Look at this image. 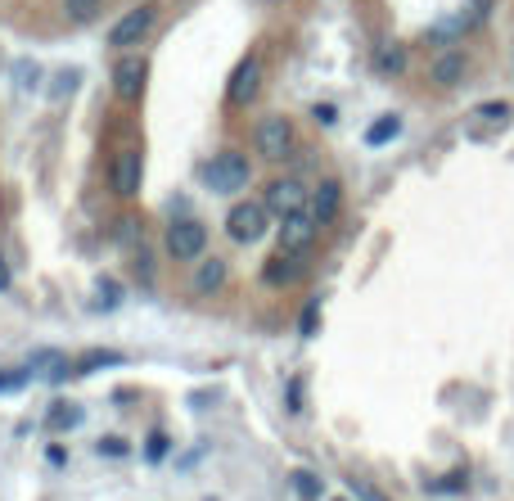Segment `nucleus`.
Returning <instances> with one entry per match:
<instances>
[{"label": "nucleus", "instance_id": "8", "mask_svg": "<svg viewBox=\"0 0 514 501\" xmlns=\"http://www.w3.org/2000/svg\"><path fill=\"white\" fill-rule=\"evenodd\" d=\"M316 231H321V222L312 218V212L303 208V212H293V218H284L280 222V253H307L312 249V240H316Z\"/></svg>", "mask_w": 514, "mask_h": 501}, {"label": "nucleus", "instance_id": "17", "mask_svg": "<svg viewBox=\"0 0 514 501\" xmlns=\"http://www.w3.org/2000/svg\"><path fill=\"white\" fill-rule=\"evenodd\" d=\"M104 10V0H63V14L68 23H95Z\"/></svg>", "mask_w": 514, "mask_h": 501}, {"label": "nucleus", "instance_id": "10", "mask_svg": "<svg viewBox=\"0 0 514 501\" xmlns=\"http://www.w3.org/2000/svg\"><path fill=\"white\" fill-rule=\"evenodd\" d=\"M144 82H150V63H144L140 54H126V59L113 63V91H118V100H140Z\"/></svg>", "mask_w": 514, "mask_h": 501}, {"label": "nucleus", "instance_id": "2", "mask_svg": "<svg viewBox=\"0 0 514 501\" xmlns=\"http://www.w3.org/2000/svg\"><path fill=\"white\" fill-rule=\"evenodd\" d=\"M266 226H271V212H266L262 199H244V203H235L226 212V235L235 244H257L266 235Z\"/></svg>", "mask_w": 514, "mask_h": 501}, {"label": "nucleus", "instance_id": "16", "mask_svg": "<svg viewBox=\"0 0 514 501\" xmlns=\"http://www.w3.org/2000/svg\"><path fill=\"white\" fill-rule=\"evenodd\" d=\"M402 68H406V45L388 41V45H384V50L375 54V73H379V78H397Z\"/></svg>", "mask_w": 514, "mask_h": 501}, {"label": "nucleus", "instance_id": "31", "mask_svg": "<svg viewBox=\"0 0 514 501\" xmlns=\"http://www.w3.org/2000/svg\"><path fill=\"white\" fill-rule=\"evenodd\" d=\"M478 118H492V122H496V118H505V109H501V104H487V109H478Z\"/></svg>", "mask_w": 514, "mask_h": 501}, {"label": "nucleus", "instance_id": "28", "mask_svg": "<svg viewBox=\"0 0 514 501\" xmlns=\"http://www.w3.org/2000/svg\"><path fill=\"white\" fill-rule=\"evenodd\" d=\"M289 411H303V380H289Z\"/></svg>", "mask_w": 514, "mask_h": 501}, {"label": "nucleus", "instance_id": "15", "mask_svg": "<svg viewBox=\"0 0 514 501\" xmlns=\"http://www.w3.org/2000/svg\"><path fill=\"white\" fill-rule=\"evenodd\" d=\"M397 136H402V118H397V113H384V118L371 122V131H365V145L379 150V145H388V140H397Z\"/></svg>", "mask_w": 514, "mask_h": 501}, {"label": "nucleus", "instance_id": "25", "mask_svg": "<svg viewBox=\"0 0 514 501\" xmlns=\"http://www.w3.org/2000/svg\"><path fill=\"white\" fill-rule=\"evenodd\" d=\"M95 452H100V456H126V439L109 434V439H100V443H95Z\"/></svg>", "mask_w": 514, "mask_h": 501}, {"label": "nucleus", "instance_id": "3", "mask_svg": "<svg viewBox=\"0 0 514 501\" xmlns=\"http://www.w3.org/2000/svg\"><path fill=\"white\" fill-rule=\"evenodd\" d=\"M253 145L266 163H284L293 154V145H298V140H293V122L289 118H262L253 131Z\"/></svg>", "mask_w": 514, "mask_h": 501}, {"label": "nucleus", "instance_id": "23", "mask_svg": "<svg viewBox=\"0 0 514 501\" xmlns=\"http://www.w3.org/2000/svg\"><path fill=\"white\" fill-rule=\"evenodd\" d=\"M469 23H465V14H456V19H447L443 28H428V41H452V37H461Z\"/></svg>", "mask_w": 514, "mask_h": 501}, {"label": "nucleus", "instance_id": "29", "mask_svg": "<svg viewBox=\"0 0 514 501\" xmlns=\"http://www.w3.org/2000/svg\"><path fill=\"white\" fill-rule=\"evenodd\" d=\"M37 63H19V86H37Z\"/></svg>", "mask_w": 514, "mask_h": 501}, {"label": "nucleus", "instance_id": "27", "mask_svg": "<svg viewBox=\"0 0 514 501\" xmlns=\"http://www.w3.org/2000/svg\"><path fill=\"white\" fill-rule=\"evenodd\" d=\"M118 303V284L113 280H100V308H113Z\"/></svg>", "mask_w": 514, "mask_h": 501}, {"label": "nucleus", "instance_id": "20", "mask_svg": "<svg viewBox=\"0 0 514 501\" xmlns=\"http://www.w3.org/2000/svg\"><path fill=\"white\" fill-rule=\"evenodd\" d=\"M167 452H172V439L163 434V429H154V434L144 439V461H154V465H159V461H163Z\"/></svg>", "mask_w": 514, "mask_h": 501}, {"label": "nucleus", "instance_id": "24", "mask_svg": "<svg viewBox=\"0 0 514 501\" xmlns=\"http://www.w3.org/2000/svg\"><path fill=\"white\" fill-rule=\"evenodd\" d=\"M28 380H32V375H28V366H23V371H0V393H19Z\"/></svg>", "mask_w": 514, "mask_h": 501}, {"label": "nucleus", "instance_id": "4", "mask_svg": "<svg viewBox=\"0 0 514 501\" xmlns=\"http://www.w3.org/2000/svg\"><path fill=\"white\" fill-rule=\"evenodd\" d=\"M203 249H208V226L199 218H172V226H167V253L176 262H194V258H203Z\"/></svg>", "mask_w": 514, "mask_h": 501}, {"label": "nucleus", "instance_id": "22", "mask_svg": "<svg viewBox=\"0 0 514 501\" xmlns=\"http://www.w3.org/2000/svg\"><path fill=\"white\" fill-rule=\"evenodd\" d=\"M78 82H82V73H78V68H63V73L50 82V100H63L68 91H78Z\"/></svg>", "mask_w": 514, "mask_h": 501}, {"label": "nucleus", "instance_id": "1", "mask_svg": "<svg viewBox=\"0 0 514 501\" xmlns=\"http://www.w3.org/2000/svg\"><path fill=\"white\" fill-rule=\"evenodd\" d=\"M249 177H253V168H249V159H244L240 150H222V154L203 168V185H208L212 194H240V190L249 185Z\"/></svg>", "mask_w": 514, "mask_h": 501}, {"label": "nucleus", "instance_id": "19", "mask_svg": "<svg viewBox=\"0 0 514 501\" xmlns=\"http://www.w3.org/2000/svg\"><path fill=\"white\" fill-rule=\"evenodd\" d=\"M82 420V407H72V402H54V411H50V429H72Z\"/></svg>", "mask_w": 514, "mask_h": 501}, {"label": "nucleus", "instance_id": "11", "mask_svg": "<svg viewBox=\"0 0 514 501\" xmlns=\"http://www.w3.org/2000/svg\"><path fill=\"white\" fill-rule=\"evenodd\" d=\"M339 208H343V185L334 181V177H325L316 190H312V203H307V212L321 222V226H330L334 218H339Z\"/></svg>", "mask_w": 514, "mask_h": 501}, {"label": "nucleus", "instance_id": "30", "mask_svg": "<svg viewBox=\"0 0 514 501\" xmlns=\"http://www.w3.org/2000/svg\"><path fill=\"white\" fill-rule=\"evenodd\" d=\"M5 290H10V262L0 258V294H5Z\"/></svg>", "mask_w": 514, "mask_h": 501}, {"label": "nucleus", "instance_id": "18", "mask_svg": "<svg viewBox=\"0 0 514 501\" xmlns=\"http://www.w3.org/2000/svg\"><path fill=\"white\" fill-rule=\"evenodd\" d=\"M122 362V352H91V357H82L78 366H72V375H95L100 366H118Z\"/></svg>", "mask_w": 514, "mask_h": 501}, {"label": "nucleus", "instance_id": "26", "mask_svg": "<svg viewBox=\"0 0 514 501\" xmlns=\"http://www.w3.org/2000/svg\"><path fill=\"white\" fill-rule=\"evenodd\" d=\"M316 321H321V303H307V312H303L298 330H303V334H316Z\"/></svg>", "mask_w": 514, "mask_h": 501}, {"label": "nucleus", "instance_id": "14", "mask_svg": "<svg viewBox=\"0 0 514 501\" xmlns=\"http://www.w3.org/2000/svg\"><path fill=\"white\" fill-rule=\"evenodd\" d=\"M298 275H303V267H298V258H293V253H275V258L262 267V280H266V284H293Z\"/></svg>", "mask_w": 514, "mask_h": 501}, {"label": "nucleus", "instance_id": "33", "mask_svg": "<svg viewBox=\"0 0 514 501\" xmlns=\"http://www.w3.org/2000/svg\"><path fill=\"white\" fill-rule=\"evenodd\" d=\"M266 5H275V0H266Z\"/></svg>", "mask_w": 514, "mask_h": 501}, {"label": "nucleus", "instance_id": "5", "mask_svg": "<svg viewBox=\"0 0 514 501\" xmlns=\"http://www.w3.org/2000/svg\"><path fill=\"white\" fill-rule=\"evenodd\" d=\"M262 203H266V212L271 218H293V212H303L307 203H312V194H307V185L298 181V177H280V181H271L266 185V194H262Z\"/></svg>", "mask_w": 514, "mask_h": 501}, {"label": "nucleus", "instance_id": "12", "mask_svg": "<svg viewBox=\"0 0 514 501\" xmlns=\"http://www.w3.org/2000/svg\"><path fill=\"white\" fill-rule=\"evenodd\" d=\"M461 78H465V50H443L433 59V68H428L433 86H456Z\"/></svg>", "mask_w": 514, "mask_h": 501}, {"label": "nucleus", "instance_id": "32", "mask_svg": "<svg viewBox=\"0 0 514 501\" xmlns=\"http://www.w3.org/2000/svg\"><path fill=\"white\" fill-rule=\"evenodd\" d=\"M334 501H347V497H334Z\"/></svg>", "mask_w": 514, "mask_h": 501}, {"label": "nucleus", "instance_id": "21", "mask_svg": "<svg viewBox=\"0 0 514 501\" xmlns=\"http://www.w3.org/2000/svg\"><path fill=\"white\" fill-rule=\"evenodd\" d=\"M293 492H298L303 501H316L321 497V479L312 470H298V474H293Z\"/></svg>", "mask_w": 514, "mask_h": 501}, {"label": "nucleus", "instance_id": "6", "mask_svg": "<svg viewBox=\"0 0 514 501\" xmlns=\"http://www.w3.org/2000/svg\"><path fill=\"white\" fill-rule=\"evenodd\" d=\"M154 23H159V10H154V5H135V10L122 14V23L109 28V45H113V50H131V45H140L144 37L154 32Z\"/></svg>", "mask_w": 514, "mask_h": 501}, {"label": "nucleus", "instance_id": "13", "mask_svg": "<svg viewBox=\"0 0 514 501\" xmlns=\"http://www.w3.org/2000/svg\"><path fill=\"white\" fill-rule=\"evenodd\" d=\"M194 294H216V290H222V284H226V262L222 258H203L199 267H194Z\"/></svg>", "mask_w": 514, "mask_h": 501}, {"label": "nucleus", "instance_id": "7", "mask_svg": "<svg viewBox=\"0 0 514 501\" xmlns=\"http://www.w3.org/2000/svg\"><path fill=\"white\" fill-rule=\"evenodd\" d=\"M257 91H262V59L249 54V59L235 63V73H231V82H226V100H231L235 109H244L249 100H257Z\"/></svg>", "mask_w": 514, "mask_h": 501}, {"label": "nucleus", "instance_id": "9", "mask_svg": "<svg viewBox=\"0 0 514 501\" xmlns=\"http://www.w3.org/2000/svg\"><path fill=\"white\" fill-rule=\"evenodd\" d=\"M140 181H144V159H140L135 150L118 154L113 168H109V185H113V194H118V199H135V194H140Z\"/></svg>", "mask_w": 514, "mask_h": 501}]
</instances>
